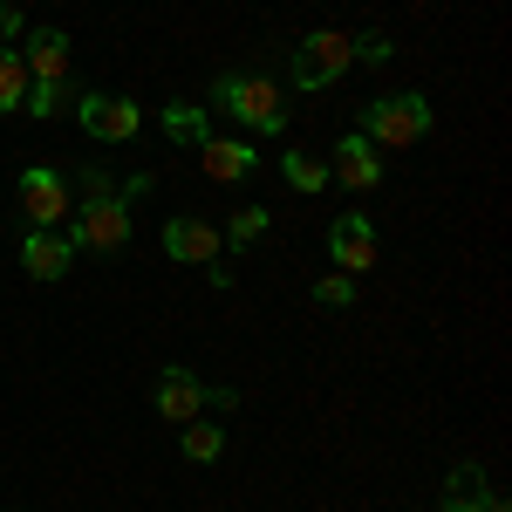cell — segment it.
<instances>
[{"label": "cell", "instance_id": "1", "mask_svg": "<svg viewBox=\"0 0 512 512\" xmlns=\"http://www.w3.org/2000/svg\"><path fill=\"white\" fill-rule=\"evenodd\" d=\"M69 246H89V253H123L130 246V198L110 185L103 164L82 171V205H76V226H69Z\"/></svg>", "mask_w": 512, "mask_h": 512}, {"label": "cell", "instance_id": "2", "mask_svg": "<svg viewBox=\"0 0 512 512\" xmlns=\"http://www.w3.org/2000/svg\"><path fill=\"white\" fill-rule=\"evenodd\" d=\"M355 137H369L376 151H410L417 137H431V103H424L417 89L376 96V103L362 110V130H355Z\"/></svg>", "mask_w": 512, "mask_h": 512}, {"label": "cell", "instance_id": "3", "mask_svg": "<svg viewBox=\"0 0 512 512\" xmlns=\"http://www.w3.org/2000/svg\"><path fill=\"white\" fill-rule=\"evenodd\" d=\"M219 110L226 117H239L246 130H260V137H280L287 130V96H280V82L267 76H219Z\"/></svg>", "mask_w": 512, "mask_h": 512}, {"label": "cell", "instance_id": "4", "mask_svg": "<svg viewBox=\"0 0 512 512\" xmlns=\"http://www.w3.org/2000/svg\"><path fill=\"white\" fill-rule=\"evenodd\" d=\"M355 62V35H342V28H315V35L294 48V89H328V82L342 76Z\"/></svg>", "mask_w": 512, "mask_h": 512}, {"label": "cell", "instance_id": "5", "mask_svg": "<svg viewBox=\"0 0 512 512\" xmlns=\"http://www.w3.org/2000/svg\"><path fill=\"white\" fill-rule=\"evenodd\" d=\"M69 117H76L89 137H103V144H130V137L144 130V110H137L130 96H103V89H76Z\"/></svg>", "mask_w": 512, "mask_h": 512}, {"label": "cell", "instance_id": "6", "mask_svg": "<svg viewBox=\"0 0 512 512\" xmlns=\"http://www.w3.org/2000/svg\"><path fill=\"white\" fill-rule=\"evenodd\" d=\"M21 212H28V226L55 233V226L76 212V205H69V178L48 171V164H28V171H21Z\"/></svg>", "mask_w": 512, "mask_h": 512}, {"label": "cell", "instance_id": "7", "mask_svg": "<svg viewBox=\"0 0 512 512\" xmlns=\"http://www.w3.org/2000/svg\"><path fill=\"white\" fill-rule=\"evenodd\" d=\"M328 260H335V274H369L376 267V233H369L362 212H342L328 226Z\"/></svg>", "mask_w": 512, "mask_h": 512}, {"label": "cell", "instance_id": "8", "mask_svg": "<svg viewBox=\"0 0 512 512\" xmlns=\"http://www.w3.org/2000/svg\"><path fill=\"white\" fill-rule=\"evenodd\" d=\"M164 253L185 260V267H212L226 253V239H219V226H205V219H164Z\"/></svg>", "mask_w": 512, "mask_h": 512}, {"label": "cell", "instance_id": "9", "mask_svg": "<svg viewBox=\"0 0 512 512\" xmlns=\"http://www.w3.org/2000/svg\"><path fill=\"white\" fill-rule=\"evenodd\" d=\"M205 403H212V390L198 383L192 369H164V376H158V417H164V424H198Z\"/></svg>", "mask_w": 512, "mask_h": 512}, {"label": "cell", "instance_id": "10", "mask_svg": "<svg viewBox=\"0 0 512 512\" xmlns=\"http://www.w3.org/2000/svg\"><path fill=\"white\" fill-rule=\"evenodd\" d=\"M328 171H335L349 192H376V185H383V151H376L369 137H355V130H349V137L335 144V164H328Z\"/></svg>", "mask_w": 512, "mask_h": 512}, {"label": "cell", "instance_id": "11", "mask_svg": "<svg viewBox=\"0 0 512 512\" xmlns=\"http://www.w3.org/2000/svg\"><path fill=\"white\" fill-rule=\"evenodd\" d=\"M21 62H28V82H69V35L62 28L21 35Z\"/></svg>", "mask_w": 512, "mask_h": 512}, {"label": "cell", "instance_id": "12", "mask_svg": "<svg viewBox=\"0 0 512 512\" xmlns=\"http://www.w3.org/2000/svg\"><path fill=\"white\" fill-rule=\"evenodd\" d=\"M253 144H239V137H205L198 144V171L212 178V185H239V178H253Z\"/></svg>", "mask_w": 512, "mask_h": 512}, {"label": "cell", "instance_id": "13", "mask_svg": "<svg viewBox=\"0 0 512 512\" xmlns=\"http://www.w3.org/2000/svg\"><path fill=\"white\" fill-rule=\"evenodd\" d=\"M69 260H76L69 233H41V226H28V239H21V267H28L35 280H62Z\"/></svg>", "mask_w": 512, "mask_h": 512}, {"label": "cell", "instance_id": "14", "mask_svg": "<svg viewBox=\"0 0 512 512\" xmlns=\"http://www.w3.org/2000/svg\"><path fill=\"white\" fill-rule=\"evenodd\" d=\"M437 512H506V499L485 492V472L478 465H458V472L444 478V506Z\"/></svg>", "mask_w": 512, "mask_h": 512}, {"label": "cell", "instance_id": "15", "mask_svg": "<svg viewBox=\"0 0 512 512\" xmlns=\"http://www.w3.org/2000/svg\"><path fill=\"white\" fill-rule=\"evenodd\" d=\"M164 137H171V144H185V151H198V144L212 137L205 103H171V110H164Z\"/></svg>", "mask_w": 512, "mask_h": 512}, {"label": "cell", "instance_id": "16", "mask_svg": "<svg viewBox=\"0 0 512 512\" xmlns=\"http://www.w3.org/2000/svg\"><path fill=\"white\" fill-rule=\"evenodd\" d=\"M28 103V62H21V48H0V117H14Z\"/></svg>", "mask_w": 512, "mask_h": 512}, {"label": "cell", "instance_id": "17", "mask_svg": "<svg viewBox=\"0 0 512 512\" xmlns=\"http://www.w3.org/2000/svg\"><path fill=\"white\" fill-rule=\"evenodd\" d=\"M280 178H287L294 192H308V198H315L321 185H328V164L308 158V151H280Z\"/></svg>", "mask_w": 512, "mask_h": 512}, {"label": "cell", "instance_id": "18", "mask_svg": "<svg viewBox=\"0 0 512 512\" xmlns=\"http://www.w3.org/2000/svg\"><path fill=\"white\" fill-rule=\"evenodd\" d=\"M69 103H76L69 82H28V103H21V110H28V117H62Z\"/></svg>", "mask_w": 512, "mask_h": 512}, {"label": "cell", "instance_id": "19", "mask_svg": "<svg viewBox=\"0 0 512 512\" xmlns=\"http://www.w3.org/2000/svg\"><path fill=\"white\" fill-rule=\"evenodd\" d=\"M219 451H226V431L219 424H185V458L192 465H212Z\"/></svg>", "mask_w": 512, "mask_h": 512}, {"label": "cell", "instance_id": "20", "mask_svg": "<svg viewBox=\"0 0 512 512\" xmlns=\"http://www.w3.org/2000/svg\"><path fill=\"white\" fill-rule=\"evenodd\" d=\"M260 233H267V205H239L233 226H226V239H233V246H253Z\"/></svg>", "mask_w": 512, "mask_h": 512}, {"label": "cell", "instance_id": "21", "mask_svg": "<svg viewBox=\"0 0 512 512\" xmlns=\"http://www.w3.org/2000/svg\"><path fill=\"white\" fill-rule=\"evenodd\" d=\"M315 301H321V308H349V301H355V274H321L315 280Z\"/></svg>", "mask_w": 512, "mask_h": 512}, {"label": "cell", "instance_id": "22", "mask_svg": "<svg viewBox=\"0 0 512 512\" xmlns=\"http://www.w3.org/2000/svg\"><path fill=\"white\" fill-rule=\"evenodd\" d=\"M21 35H28V21H21V7H14V0H0V48H14Z\"/></svg>", "mask_w": 512, "mask_h": 512}, {"label": "cell", "instance_id": "23", "mask_svg": "<svg viewBox=\"0 0 512 512\" xmlns=\"http://www.w3.org/2000/svg\"><path fill=\"white\" fill-rule=\"evenodd\" d=\"M355 55H369V62H390V55H396V41H383V35H362V48H355Z\"/></svg>", "mask_w": 512, "mask_h": 512}]
</instances>
